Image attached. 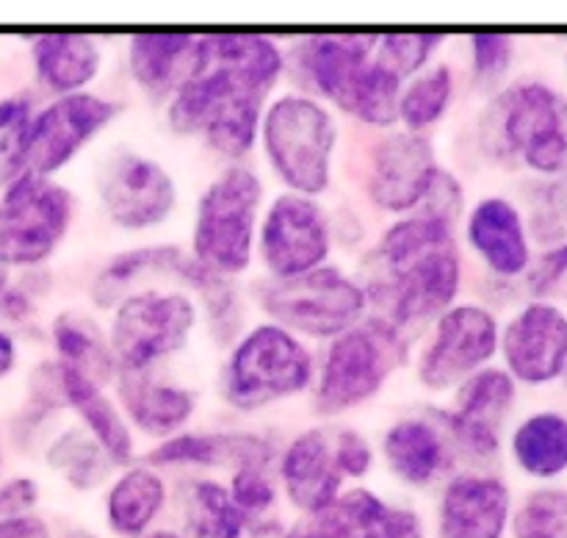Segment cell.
<instances>
[{"mask_svg":"<svg viewBox=\"0 0 567 538\" xmlns=\"http://www.w3.org/2000/svg\"><path fill=\"white\" fill-rule=\"evenodd\" d=\"M286 67V50L271 37L197 33L194 67L166 103V122L181 136H203L225 159H244Z\"/></svg>","mask_w":567,"mask_h":538,"instance_id":"1","label":"cell"},{"mask_svg":"<svg viewBox=\"0 0 567 538\" xmlns=\"http://www.w3.org/2000/svg\"><path fill=\"white\" fill-rule=\"evenodd\" d=\"M371 261L377 275L363 283L369 305L374 303V314L385 316L404 336L452 308L463 286V255L454 238V222L424 211L391 222Z\"/></svg>","mask_w":567,"mask_h":538,"instance_id":"2","label":"cell"},{"mask_svg":"<svg viewBox=\"0 0 567 538\" xmlns=\"http://www.w3.org/2000/svg\"><path fill=\"white\" fill-rule=\"evenodd\" d=\"M380 33H316L299 39L286 64L319 98L371 128L399 122V94L404 81L374 55Z\"/></svg>","mask_w":567,"mask_h":538,"instance_id":"3","label":"cell"},{"mask_svg":"<svg viewBox=\"0 0 567 538\" xmlns=\"http://www.w3.org/2000/svg\"><path fill=\"white\" fill-rule=\"evenodd\" d=\"M260 144L277 181L302 197H321L332 183L338 120L305 92H282L260 116Z\"/></svg>","mask_w":567,"mask_h":538,"instance_id":"4","label":"cell"},{"mask_svg":"<svg viewBox=\"0 0 567 538\" xmlns=\"http://www.w3.org/2000/svg\"><path fill=\"white\" fill-rule=\"evenodd\" d=\"M482 148L498 161L557 175L567 166V100L543 81L513 83L482 116Z\"/></svg>","mask_w":567,"mask_h":538,"instance_id":"5","label":"cell"},{"mask_svg":"<svg viewBox=\"0 0 567 538\" xmlns=\"http://www.w3.org/2000/svg\"><path fill=\"white\" fill-rule=\"evenodd\" d=\"M404 355L408 338L385 316L360 319L327 344L321 366H316V414L341 416L374 399L404 364Z\"/></svg>","mask_w":567,"mask_h":538,"instance_id":"6","label":"cell"},{"mask_svg":"<svg viewBox=\"0 0 567 538\" xmlns=\"http://www.w3.org/2000/svg\"><path fill=\"white\" fill-rule=\"evenodd\" d=\"M313 383L316 358L305 338L269 319L233 344L221 369V397L230 408L249 414L299 397Z\"/></svg>","mask_w":567,"mask_h":538,"instance_id":"7","label":"cell"},{"mask_svg":"<svg viewBox=\"0 0 567 538\" xmlns=\"http://www.w3.org/2000/svg\"><path fill=\"white\" fill-rule=\"evenodd\" d=\"M264 181L247 164H230L205 186L192 227V258L221 277L252 266Z\"/></svg>","mask_w":567,"mask_h":538,"instance_id":"8","label":"cell"},{"mask_svg":"<svg viewBox=\"0 0 567 538\" xmlns=\"http://www.w3.org/2000/svg\"><path fill=\"white\" fill-rule=\"evenodd\" d=\"M199 305L181 288L144 286L114 305L109 347L116 372H153L192 342Z\"/></svg>","mask_w":567,"mask_h":538,"instance_id":"9","label":"cell"},{"mask_svg":"<svg viewBox=\"0 0 567 538\" xmlns=\"http://www.w3.org/2000/svg\"><path fill=\"white\" fill-rule=\"evenodd\" d=\"M258 305L271 322L299 338H324L332 342L369 316V292L358 277L338 266H319L291 281H269L260 286Z\"/></svg>","mask_w":567,"mask_h":538,"instance_id":"10","label":"cell"},{"mask_svg":"<svg viewBox=\"0 0 567 538\" xmlns=\"http://www.w3.org/2000/svg\"><path fill=\"white\" fill-rule=\"evenodd\" d=\"M72 214L70 189L20 172L0 197V258L9 266H39L64 242Z\"/></svg>","mask_w":567,"mask_h":538,"instance_id":"11","label":"cell"},{"mask_svg":"<svg viewBox=\"0 0 567 538\" xmlns=\"http://www.w3.org/2000/svg\"><path fill=\"white\" fill-rule=\"evenodd\" d=\"M498 319L480 303H454L435 319L430 338L415 361L421 388L454 392L498 353Z\"/></svg>","mask_w":567,"mask_h":538,"instance_id":"12","label":"cell"},{"mask_svg":"<svg viewBox=\"0 0 567 538\" xmlns=\"http://www.w3.org/2000/svg\"><path fill=\"white\" fill-rule=\"evenodd\" d=\"M97 200L105 216L122 231H153L175 211L177 183L153 155L122 148L105 155L100 166Z\"/></svg>","mask_w":567,"mask_h":538,"instance_id":"13","label":"cell"},{"mask_svg":"<svg viewBox=\"0 0 567 538\" xmlns=\"http://www.w3.org/2000/svg\"><path fill=\"white\" fill-rule=\"evenodd\" d=\"M332 250L330 216L319 200L282 192L266 209L258 253L271 281H291L327 264Z\"/></svg>","mask_w":567,"mask_h":538,"instance_id":"14","label":"cell"},{"mask_svg":"<svg viewBox=\"0 0 567 538\" xmlns=\"http://www.w3.org/2000/svg\"><path fill=\"white\" fill-rule=\"evenodd\" d=\"M122 105L92 92L55 98L31 116L22 150V172L53 177L64 170L100 131L116 120Z\"/></svg>","mask_w":567,"mask_h":538,"instance_id":"15","label":"cell"},{"mask_svg":"<svg viewBox=\"0 0 567 538\" xmlns=\"http://www.w3.org/2000/svg\"><path fill=\"white\" fill-rule=\"evenodd\" d=\"M452 408L435 410V425L449 438L452 449L491 460L502 447V425L513 410L518 388L507 369L485 366L454 388Z\"/></svg>","mask_w":567,"mask_h":538,"instance_id":"16","label":"cell"},{"mask_svg":"<svg viewBox=\"0 0 567 538\" xmlns=\"http://www.w3.org/2000/svg\"><path fill=\"white\" fill-rule=\"evenodd\" d=\"M437 155L426 133L391 131L371 148L365 194L385 214H413L435 181Z\"/></svg>","mask_w":567,"mask_h":538,"instance_id":"17","label":"cell"},{"mask_svg":"<svg viewBox=\"0 0 567 538\" xmlns=\"http://www.w3.org/2000/svg\"><path fill=\"white\" fill-rule=\"evenodd\" d=\"M280 538H426V527L413 508L358 486L338 494L319 514L305 516Z\"/></svg>","mask_w":567,"mask_h":538,"instance_id":"18","label":"cell"},{"mask_svg":"<svg viewBox=\"0 0 567 538\" xmlns=\"http://www.w3.org/2000/svg\"><path fill=\"white\" fill-rule=\"evenodd\" d=\"M498 349L513 380L551 383L567 364V316L551 303H529L507 322Z\"/></svg>","mask_w":567,"mask_h":538,"instance_id":"19","label":"cell"},{"mask_svg":"<svg viewBox=\"0 0 567 538\" xmlns=\"http://www.w3.org/2000/svg\"><path fill=\"white\" fill-rule=\"evenodd\" d=\"M513 497L502 477L460 471L446 480L437 503V538H504Z\"/></svg>","mask_w":567,"mask_h":538,"instance_id":"20","label":"cell"},{"mask_svg":"<svg viewBox=\"0 0 567 538\" xmlns=\"http://www.w3.org/2000/svg\"><path fill=\"white\" fill-rule=\"evenodd\" d=\"M280 483L286 499L302 516H313L343 491L330 427H308L286 444L280 455Z\"/></svg>","mask_w":567,"mask_h":538,"instance_id":"21","label":"cell"},{"mask_svg":"<svg viewBox=\"0 0 567 538\" xmlns=\"http://www.w3.org/2000/svg\"><path fill=\"white\" fill-rule=\"evenodd\" d=\"M116 405L127 425L147 438L166 441L183 433L197 410V394L188 386L153 372H116Z\"/></svg>","mask_w":567,"mask_h":538,"instance_id":"22","label":"cell"},{"mask_svg":"<svg viewBox=\"0 0 567 538\" xmlns=\"http://www.w3.org/2000/svg\"><path fill=\"white\" fill-rule=\"evenodd\" d=\"M382 458L404 486L426 488L452 469L454 449L432 416H402L382 433Z\"/></svg>","mask_w":567,"mask_h":538,"instance_id":"23","label":"cell"},{"mask_svg":"<svg viewBox=\"0 0 567 538\" xmlns=\"http://www.w3.org/2000/svg\"><path fill=\"white\" fill-rule=\"evenodd\" d=\"M465 236L474 253L491 266L496 275L515 277L529 270L532 250L526 238V225L520 211L507 197H482L471 209L465 222Z\"/></svg>","mask_w":567,"mask_h":538,"instance_id":"24","label":"cell"},{"mask_svg":"<svg viewBox=\"0 0 567 538\" xmlns=\"http://www.w3.org/2000/svg\"><path fill=\"white\" fill-rule=\"evenodd\" d=\"M275 449L264 436L255 433H192L183 430L177 436L158 441L147 453V464L155 469L164 466H238L269 464Z\"/></svg>","mask_w":567,"mask_h":538,"instance_id":"25","label":"cell"},{"mask_svg":"<svg viewBox=\"0 0 567 538\" xmlns=\"http://www.w3.org/2000/svg\"><path fill=\"white\" fill-rule=\"evenodd\" d=\"M197 33L147 31L127 39V70L147 98L169 100L194 67Z\"/></svg>","mask_w":567,"mask_h":538,"instance_id":"26","label":"cell"},{"mask_svg":"<svg viewBox=\"0 0 567 538\" xmlns=\"http://www.w3.org/2000/svg\"><path fill=\"white\" fill-rule=\"evenodd\" d=\"M59 372L61 403L78 414L83 422V430L103 447L109 460L114 466H127L133 460V430L122 416L120 405L111 397H105L103 388L94 386L89 377L70 366L55 364Z\"/></svg>","mask_w":567,"mask_h":538,"instance_id":"27","label":"cell"},{"mask_svg":"<svg viewBox=\"0 0 567 538\" xmlns=\"http://www.w3.org/2000/svg\"><path fill=\"white\" fill-rule=\"evenodd\" d=\"M33 72L59 98L86 92L103 70V48L89 33H42L31 44Z\"/></svg>","mask_w":567,"mask_h":538,"instance_id":"28","label":"cell"},{"mask_svg":"<svg viewBox=\"0 0 567 538\" xmlns=\"http://www.w3.org/2000/svg\"><path fill=\"white\" fill-rule=\"evenodd\" d=\"M169 488L164 475L150 464L127 466L105 491V521L122 538H138L153 530V521L166 508Z\"/></svg>","mask_w":567,"mask_h":538,"instance_id":"29","label":"cell"},{"mask_svg":"<svg viewBox=\"0 0 567 538\" xmlns=\"http://www.w3.org/2000/svg\"><path fill=\"white\" fill-rule=\"evenodd\" d=\"M192 253L177 244H144L114 255L92 281V300L97 308H114L131 294L142 277H177L183 283Z\"/></svg>","mask_w":567,"mask_h":538,"instance_id":"30","label":"cell"},{"mask_svg":"<svg viewBox=\"0 0 567 538\" xmlns=\"http://www.w3.org/2000/svg\"><path fill=\"white\" fill-rule=\"evenodd\" d=\"M50 338H53L55 364L81 372L100 388L116 377L109 336L94 316L83 311H64L50 325Z\"/></svg>","mask_w":567,"mask_h":538,"instance_id":"31","label":"cell"},{"mask_svg":"<svg viewBox=\"0 0 567 538\" xmlns=\"http://www.w3.org/2000/svg\"><path fill=\"white\" fill-rule=\"evenodd\" d=\"M183 521L188 538H247L255 521L238 510L219 480H194L183 497Z\"/></svg>","mask_w":567,"mask_h":538,"instance_id":"32","label":"cell"},{"mask_svg":"<svg viewBox=\"0 0 567 538\" xmlns=\"http://www.w3.org/2000/svg\"><path fill=\"white\" fill-rule=\"evenodd\" d=\"M515 464L532 477H557L567 469V419L540 410L518 425L513 436Z\"/></svg>","mask_w":567,"mask_h":538,"instance_id":"33","label":"cell"},{"mask_svg":"<svg viewBox=\"0 0 567 538\" xmlns=\"http://www.w3.org/2000/svg\"><path fill=\"white\" fill-rule=\"evenodd\" d=\"M454 70L449 61H432L410 78L399 94V122L410 133H426L446 116L454 100Z\"/></svg>","mask_w":567,"mask_h":538,"instance_id":"34","label":"cell"},{"mask_svg":"<svg viewBox=\"0 0 567 538\" xmlns=\"http://www.w3.org/2000/svg\"><path fill=\"white\" fill-rule=\"evenodd\" d=\"M44 458H48L50 469L64 475L66 486L75 488V491H92V488L103 486L111 466H114L109 455L103 453V447L81 425H72L64 433H59L48 444Z\"/></svg>","mask_w":567,"mask_h":538,"instance_id":"35","label":"cell"},{"mask_svg":"<svg viewBox=\"0 0 567 538\" xmlns=\"http://www.w3.org/2000/svg\"><path fill=\"white\" fill-rule=\"evenodd\" d=\"M443 42H446V37L435 31L382 33V37H377L374 55L380 64H385L393 75L408 83L410 78L432 64V53L441 50Z\"/></svg>","mask_w":567,"mask_h":538,"instance_id":"36","label":"cell"},{"mask_svg":"<svg viewBox=\"0 0 567 538\" xmlns=\"http://www.w3.org/2000/svg\"><path fill=\"white\" fill-rule=\"evenodd\" d=\"M515 538H567V494L557 488L532 491L509 516Z\"/></svg>","mask_w":567,"mask_h":538,"instance_id":"37","label":"cell"},{"mask_svg":"<svg viewBox=\"0 0 567 538\" xmlns=\"http://www.w3.org/2000/svg\"><path fill=\"white\" fill-rule=\"evenodd\" d=\"M31 100H0V186H9L22 172V150H25V133L28 125H31Z\"/></svg>","mask_w":567,"mask_h":538,"instance_id":"38","label":"cell"},{"mask_svg":"<svg viewBox=\"0 0 567 538\" xmlns=\"http://www.w3.org/2000/svg\"><path fill=\"white\" fill-rule=\"evenodd\" d=\"M233 503L249 519H264L277 505V483L269 475V464H247L233 469L230 483H227Z\"/></svg>","mask_w":567,"mask_h":538,"instance_id":"39","label":"cell"},{"mask_svg":"<svg viewBox=\"0 0 567 538\" xmlns=\"http://www.w3.org/2000/svg\"><path fill=\"white\" fill-rule=\"evenodd\" d=\"M515 53V39L509 33H474L471 37V64L480 81L491 83L507 72Z\"/></svg>","mask_w":567,"mask_h":538,"instance_id":"40","label":"cell"},{"mask_svg":"<svg viewBox=\"0 0 567 538\" xmlns=\"http://www.w3.org/2000/svg\"><path fill=\"white\" fill-rule=\"evenodd\" d=\"M332 449H336L338 469L343 480H363L374 469V447L369 438L354 427H338L332 430Z\"/></svg>","mask_w":567,"mask_h":538,"instance_id":"41","label":"cell"},{"mask_svg":"<svg viewBox=\"0 0 567 538\" xmlns=\"http://www.w3.org/2000/svg\"><path fill=\"white\" fill-rule=\"evenodd\" d=\"M529 288L540 297L567 294V244L548 250L529 270Z\"/></svg>","mask_w":567,"mask_h":538,"instance_id":"42","label":"cell"},{"mask_svg":"<svg viewBox=\"0 0 567 538\" xmlns=\"http://www.w3.org/2000/svg\"><path fill=\"white\" fill-rule=\"evenodd\" d=\"M39 503V486L33 477H11L0 486V519L31 514L33 505Z\"/></svg>","mask_w":567,"mask_h":538,"instance_id":"43","label":"cell"},{"mask_svg":"<svg viewBox=\"0 0 567 538\" xmlns=\"http://www.w3.org/2000/svg\"><path fill=\"white\" fill-rule=\"evenodd\" d=\"M0 538H53V530L42 516L22 514L0 519Z\"/></svg>","mask_w":567,"mask_h":538,"instance_id":"44","label":"cell"},{"mask_svg":"<svg viewBox=\"0 0 567 538\" xmlns=\"http://www.w3.org/2000/svg\"><path fill=\"white\" fill-rule=\"evenodd\" d=\"M0 314L9 316V319L14 322H22L33 314V303L22 292H11V288H6V292L0 294Z\"/></svg>","mask_w":567,"mask_h":538,"instance_id":"45","label":"cell"},{"mask_svg":"<svg viewBox=\"0 0 567 538\" xmlns=\"http://www.w3.org/2000/svg\"><path fill=\"white\" fill-rule=\"evenodd\" d=\"M17 364V342L6 327H0V377L11 375Z\"/></svg>","mask_w":567,"mask_h":538,"instance_id":"46","label":"cell"},{"mask_svg":"<svg viewBox=\"0 0 567 538\" xmlns=\"http://www.w3.org/2000/svg\"><path fill=\"white\" fill-rule=\"evenodd\" d=\"M138 538H188V536L186 532L172 530V527H158V530H147L144 536H138Z\"/></svg>","mask_w":567,"mask_h":538,"instance_id":"47","label":"cell"},{"mask_svg":"<svg viewBox=\"0 0 567 538\" xmlns=\"http://www.w3.org/2000/svg\"><path fill=\"white\" fill-rule=\"evenodd\" d=\"M61 538H103V536H97V532L89 530V527H70Z\"/></svg>","mask_w":567,"mask_h":538,"instance_id":"48","label":"cell"},{"mask_svg":"<svg viewBox=\"0 0 567 538\" xmlns=\"http://www.w3.org/2000/svg\"><path fill=\"white\" fill-rule=\"evenodd\" d=\"M6 288H9V264L0 258V294H3Z\"/></svg>","mask_w":567,"mask_h":538,"instance_id":"49","label":"cell"},{"mask_svg":"<svg viewBox=\"0 0 567 538\" xmlns=\"http://www.w3.org/2000/svg\"><path fill=\"white\" fill-rule=\"evenodd\" d=\"M565 375H567V364H565Z\"/></svg>","mask_w":567,"mask_h":538,"instance_id":"50","label":"cell"}]
</instances>
